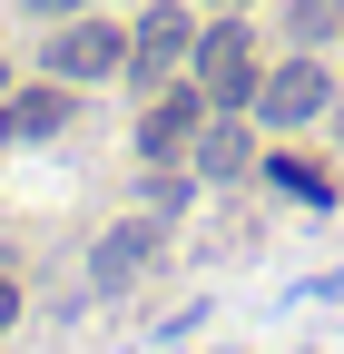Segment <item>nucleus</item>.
<instances>
[{"instance_id": "1", "label": "nucleus", "mask_w": 344, "mask_h": 354, "mask_svg": "<svg viewBox=\"0 0 344 354\" xmlns=\"http://www.w3.org/2000/svg\"><path fill=\"white\" fill-rule=\"evenodd\" d=\"M197 88L217 109H246L256 99V50H246V30H207L197 39Z\"/></svg>"}, {"instance_id": "2", "label": "nucleus", "mask_w": 344, "mask_h": 354, "mask_svg": "<svg viewBox=\"0 0 344 354\" xmlns=\"http://www.w3.org/2000/svg\"><path fill=\"white\" fill-rule=\"evenodd\" d=\"M118 59H128V39H118L108 20H69V30L50 39V69H59V79H108Z\"/></svg>"}, {"instance_id": "3", "label": "nucleus", "mask_w": 344, "mask_h": 354, "mask_svg": "<svg viewBox=\"0 0 344 354\" xmlns=\"http://www.w3.org/2000/svg\"><path fill=\"white\" fill-rule=\"evenodd\" d=\"M197 128H207V88H167V99L138 118V158H178Z\"/></svg>"}, {"instance_id": "4", "label": "nucleus", "mask_w": 344, "mask_h": 354, "mask_svg": "<svg viewBox=\"0 0 344 354\" xmlns=\"http://www.w3.org/2000/svg\"><path fill=\"white\" fill-rule=\"evenodd\" d=\"M256 109H266L276 128L315 118V109H325V69H305V59H295V69H276V79H256Z\"/></svg>"}, {"instance_id": "5", "label": "nucleus", "mask_w": 344, "mask_h": 354, "mask_svg": "<svg viewBox=\"0 0 344 354\" xmlns=\"http://www.w3.org/2000/svg\"><path fill=\"white\" fill-rule=\"evenodd\" d=\"M128 59H138V79H157V69L197 59V30H187L178 10H148V20H138V39H128Z\"/></svg>"}, {"instance_id": "6", "label": "nucleus", "mask_w": 344, "mask_h": 354, "mask_svg": "<svg viewBox=\"0 0 344 354\" xmlns=\"http://www.w3.org/2000/svg\"><path fill=\"white\" fill-rule=\"evenodd\" d=\"M148 246H157V236L138 227V216H128V227H108V236H99V256H89V286H99V295H118V286L148 266Z\"/></svg>"}, {"instance_id": "7", "label": "nucleus", "mask_w": 344, "mask_h": 354, "mask_svg": "<svg viewBox=\"0 0 344 354\" xmlns=\"http://www.w3.org/2000/svg\"><path fill=\"white\" fill-rule=\"evenodd\" d=\"M59 118H69V99H59V88H30V99H0V148H10V138H50Z\"/></svg>"}, {"instance_id": "8", "label": "nucleus", "mask_w": 344, "mask_h": 354, "mask_svg": "<svg viewBox=\"0 0 344 354\" xmlns=\"http://www.w3.org/2000/svg\"><path fill=\"white\" fill-rule=\"evenodd\" d=\"M197 167H207V177H246V167H256L246 128H197Z\"/></svg>"}, {"instance_id": "9", "label": "nucleus", "mask_w": 344, "mask_h": 354, "mask_svg": "<svg viewBox=\"0 0 344 354\" xmlns=\"http://www.w3.org/2000/svg\"><path fill=\"white\" fill-rule=\"evenodd\" d=\"M344 20V0H295V39H325Z\"/></svg>"}, {"instance_id": "10", "label": "nucleus", "mask_w": 344, "mask_h": 354, "mask_svg": "<svg viewBox=\"0 0 344 354\" xmlns=\"http://www.w3.org/2000/svg\"><path fill=\"white\" fill-rule=\"evenodd\" d=\"M30 10H39V20H59V10H79V0H30Z\"/></svg>"}, {"instance_id": "11", "label": "nucleus", "mask_w": 344, "mask_h": 354, "mask_svg": "<svg viewBox=\"0 0 344 354\" xmlns=\"http://www.w3.org/2000/svg\"><path fill=\"white\" fill-rule=\"evenodd\" d=\"M10 315H20V286H0V325H10Z\"/></svg>"}, {"instance_id": "12", "label": "nucleus", "mask_w": 344, "mask_h": 354, "mask_svg": "<svg viewBox=\"0 0 344 354\" xmlns=\"http://www.w3.org/2000/svg\"><path fill=\"white\" fill-rule=\"evenodd\" d=\"M0 79H10V59H0Z\"/></svg>"}]
</instances>
